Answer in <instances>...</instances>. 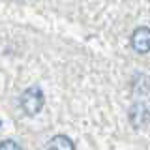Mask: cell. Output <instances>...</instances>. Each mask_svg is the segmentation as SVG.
Listing matches in <instances>:
<instances>
[{
	"mask_svg": "<svg viewBox=\"0 0 150 150\" xmlns=\"http://www.w3.org/2000/svg\"><path fill=\"white\" fill-rule=\"evenodd\" d=\"M43 103H45V96L40 86H30L21 94V109L25 111L26 116H36L43 109Z\"/></svg>",
	"mask_w": 150,
	"mask_h": 150,
	"instance_id": "obj_1",
	"label": "cell"
},
{
	"mask_svg": "<svg viewBox=\"0 0 150 150\" xmlns=\"http://www.w3.org/2000/svg\"><path fill=\"white\" fill-rule=\"evenodd\" d=\"M131 47L139 54H144L150 51V28L148 26H139L131 34Z\"/></svg>",
	"mask_w": 150,
	"mask_h": 150,
	"instance_id": "obj_2",
	"label": "cell"
},
{
	"mask_svg": "<svg viewBox=\"0 0 150 150\" xmlns=\"http://www.w3.org/2000/svg\"><path fill=\"white\" fill-rule=\"evenodd\" d=\"M47 150H75V143L68 135H54L47 144Z\"/></svg>",
	"mask_w": 150,
	"mask_h": 150,
	"instance_id": "obj_3",
	"label": "cell"
},
{
	"mask_svg": "<svg viewBox=\"0 0 150 150\" xmlns=\"http://www.w3.org/2000/svg\"><path fill=\"white\" fill-rule=\"evenodd\" d=\"M137 118H143V122L146 124L148 118H150V112L146 111V107L144 105H141V103H135L133 105V109L129 111V122L135 126V122H137Z\"/></svg>",
	"mask_w": 150,
	"mask_h": 150,
	"instance_id": "obj_4",
	"label": "cell"
},
{
	"mask_svg": "<svg viewBox=\"0 0 150 150\" xmlns=\"http://www.w3.org/2000/svg\"><path fill=\"white\" fill-rule=\"evenodd\" d=\"M0 150H23L15 141H2L0 143Z\"/></svg>",
	"mask_w": 150,
	"mask_h": 150,
	"instance_id": "obj_5",
	"label": "cell"
},
{
	"mask_svg": "<svg viewBox=\"0 0 150 150\" xmlns=\"http://www.w3.org/2000/svg\"><path fill=\"white\" fill-rule=\"evenodd\" d=\"M0 126H2V122H0Z\"/></svg>",
	"mask_w": 150,
	"mask_h": 150,
	"instance_id": "obj_6",
	"label": "cell"
}]
</instances>
